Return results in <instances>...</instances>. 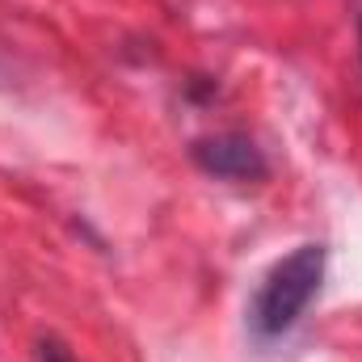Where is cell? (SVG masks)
<instances>
[{
    "label": "cell",
    "mask_w": 362,
    "mask_h": 362,
    "mask_svg": "<svg viewBox=\"0 0 362 362\" xmlns=\"http://www.w3.org/2000/svg\"><path fill=\"white\" fill-rule=\"evenodd\" d=\"M325 245H299L295 253H286L282 262H274L270 274L262 278L253 308H249V325L262 341H274L282 333L295 329V320L308 312V303L316 299L320 282H325Z\"/></svg>",
    "instance_id": "1"
},
{
    "label": "cell",
    "mask_w": 362,
    "mask_h": 362,
    "mask_svg": "<svg viewBox=\"0 0 362 362\" xmlns=\"http://www.w3.org/2000/svg\"><path fill=\"white\" fill-rule=\"evenodd\" d=\"M189 156H194V165L202 173H211L219 181H266V173H270L262 148L249 135H240V131L206 135V139H198L189 148Z\"/></svg>",
    "instance_id": "2"
},
{
    "label": "cell",
    "mask_w": 362,
    "mask_h": 362,
    "mask_svg": "<svg viewBox=\"0 0 362 362\" xmlns=\"http://www.w3.org/2000/svg\"><path fill=\"white\" fill-rule=\"evenodd\" d=\"M38 362H76V358H72V350L64 341L47 337V341H38Z\"/></svg>",
    "instance_id": "3"
}]
</instances>
